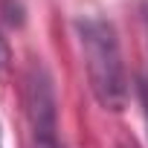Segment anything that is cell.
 <instances>
[{
  "mask_svg": "<svg viewBox=\"0 0 148 148\" xmlns=\"http://www.w3.org/2000/svg\"><path fill=\"white\" fill-rule=\"evenodd\" d=\"M23 108L35 148H64L58 136V96L44 61L32 58L23 73Z\"/></svg>",
  "mask_w": 148,
  "mask_h": 148,
  "instance_id": "cell-2",
  "label": "cell"
},
{
  "mask_svg": "<svg viewBox=\"0 0 148 148\" xmlns=\"http://www.w3.org/2000/svg\"><path fill=\"white\" fill-rule=\"evenodd\" d=\"M113 148H136V142H134V139H119Z\"/></svg>",
  "mask_w": 148,
  "mask_h": 148,
  "instance_id": "cell-5",
  "label": "cell"
},
{
  "mask_svg": "<svg viewBox=\"0 0 148 148\" xmlns=\"http://www.w3.org/2000/svg\"><path fill=\"white\" fill-rule=\"evenodd\" d=\"M136 93H139V105H142V116H145V128H148V79H139Z\"/></svg>",
  "mask_w": 148,
  "mask_h": 148,
  "instance_id": "cell-3",
  "label": "cell"
},
{
  "mask_svg": "<svg viewBox=\"0 0 148 148\" xmlns=\"http://www.w3.org/2000/svg\"><path fill=\"white\" fill-rule=\"evenodd\" d=\"M142 23H145V41H148V3L142 6Z\"/></svg>",
  "mask_w": 148,
  "mask_h": 148,
  "instance_id": "cell-6",
  "label": "cell"
},
{
  "mask_svg": "<svg viewBox=\"0 0 148 148\" xmlns=\"http://www.w3.org/2000/svg\"><path fill=\"white\" fill-rule=\"evenodd\" d=\"M0 148H3V125H0Z\"/></svg>",
  "mask_w": 148,
  "mask_h": 148,
  "instance_id": "cell-7",
  "label": "cell"
},
{
  "mask_svg": "<svg viewBox=\"0 0 148 148\" xmlns=\"http://www.w3.org/2000/svg\"><path fill=\"white\" fill-rule=\"evenodd\" d=\"M76 38L82 47L87 82L96 102L105 110H122L128 105V70L122 61V47L116 26L102 15H79Z\"/></svg>",
  "mask_w": 148,
  "mask_h": 148,
  "instance_id": "cell-1",
  "label": "cell"
},
{
  "mask_svg": "<svg viewBox=\"0 0 148 148\" xmlns=\"http://www.w3.org/2000/svg\"><path fill=\"white\" fill-rule=\"evenodd\" d=\"M9 61H12V52H9V44L3 41V35H0V73H3V70L9 67Z\"/></svg>",
  "mask_w": 148,
  "mask_h": 148,
  "instance_id": "cell-4",
  "label": "cell"
}]
</instances>
